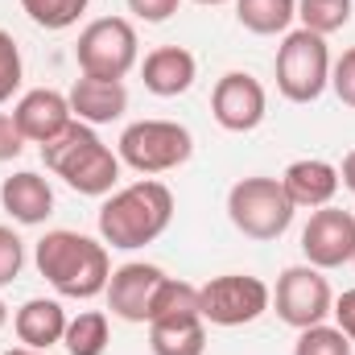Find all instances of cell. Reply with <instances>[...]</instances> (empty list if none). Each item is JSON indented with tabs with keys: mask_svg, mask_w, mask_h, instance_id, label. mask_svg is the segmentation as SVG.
<instances>
[{
	"mask_svg": "<svg viewBox=\"0 0 355 355\" xmlns=\"http://www.w3.org/2000/svg\"><path fill=\"white\" fill-rule=\"evenodd\" d=\"M174 219V194L166 182H132L99 207V236L112 248H145Z\"/></svg>",
	"mask_w": 355,
	"mask_h": 355,
	"instance_id": "1",
	"label": "cell"
},
{
	"mask_svg": "<svg viewBox=\"0 0 355 355\" xmlns=\"http://www.w3.org/2000/svg\"><path fill=\"white\" fill-rule=\"evenodd\" d=\"M33 261H37V272L62 297H95L107 289V277H112L107 248L79 232H46L37 240Z\"/></svg>",
	"mask_w": 355,
	"mask_h": 355,
	"instance_id": "2",
	"label": "cell"
},
{
	"mask_svg": "<svg viewBox=\"0 0 355 355\" xmlns=\"http://www.w3.org/2000/svg\"><path fill=\"white\" fill-rule=\"evenodd\" d=\"M42 162L71 190L91 194V198L112 194V186L120 182V157L95 137V128L83 124V120H71L50 145H42Z\"/></svg>",
	"mask_w": 355,
	"mask_h": 355,
	"instance_id": "3",
	"label": "cell"
},
{
	"mask_svg": "<svg viewBox=\"0 0 355 355\" xmlns=\"http://www.w3.org/2000/svg\"><path fill=\"white\" fill-rule=\"evenodd\" d=\"M293 202L281 178H244L227 190V219L248 240H277L293 223Z\"/></svg>",
	"mask_w": 355,
	"mask_h": 355,
	"instance_id": "4",
	"label": "cell"
},
{
	"mask_svg": "<svg viewBox=\"0 0 355 355\" xmlns=\"http://www.w3.org/2000/svg\"><path fill=\"white\" fill-rule=\"evenodd\" d=\"M331 87V50L327 37L310 29L285 33L277 50V91L289 103H314L322 91Z\"/></svg>",
	"mask_w": 355,
	"mask_h": 355,
	"instance_id": "5",
	"label": "cell"
},
{
	"mask_svg": "<svg viewBox=\"0 0 355 355\" xmlns=\"http://www.w3.org/2000/svg\"><path fill=\"white\" fill-rule=\"evenodd\" d=\"M194 153V137L178 120H137L120 132V162L137 174H170Z\"/></svg>",
	"mask_w": 355,
	"mask_h": 355,
	"instance_id": "6",
	"label": "cell"
},
{
	"mask_svg": "<svg viewBox=\"0 0 355 355\" xmlns=\"http://www.w3.org/2000/svg\"><path fill=\"white\" fill-rule=\"evenodd\" d=\"M75 62L87 79H112L120 83L137 67V29L124 17H99L79 33Z\"/></svg>",
	"mask_w": 355,
	"mask_h": 355,
	"instance_id": "7",
	"label": "cell"
},
{
	"mask_svg": "<svg viewBox=\"0 0 355 355\" xmlns=\"http://www.w3.org/2000/svg\"><path fill=\"white\" fill-rule=\"evenodd\" d=\"M268 302H272V289L252 272H223L198 289V310H202V322H211V327L257 322L268 310Z\"/></svg>",
	"mask_w": 355,
	"mask_h": 355,
	"instance_id": "8",
	"label": "cell"
},
{
	"mask_svg": "<svg viewBox=\"0 0 355 355\" xmlns=\"http://www.w3.org/2000/svg\"><path fill=\"white\" fill-rule=\"evenodd\" d=\"M272 302H277V318H281L285 327L306 331V327H318V322L331 314L335 293H331L322 268L293 265V268H285V272L277 277V293H272Z\"/></svg>",
	"mask_w": 355,
	"mask_h": 355,
	"instance_id": "9",
	"label": "cell"
},
{
	"mask_svg": "<svg viewBox=\"0 0 355 355\" xmlns=\"http://www.w3.org/2000/svg\"><path fill=\"white\" fill-rule=\"evenodd\" d=\"M302 252L314 268H339L355 257V215L343 207H318L302 232Z\"/></svg>",
	"mask_w": 355,
	"mask_h": 355,
	"instance_id": "10",
	"label": "cell"
},
{
	"mask_svg": "<svg viewBox=\"0 0 355 355\" xmlns=\"http://www.w3.org/2000/svg\"><path fill=\"white\" fill-rule=\"evenodd\" d=\"M265 107L268 95L261 79L248 71H227L211 91V112H215L219 128H227V132H252L265 120Z\"/></svg>",
	"mask_w": 355,
	"mask_h": 355,
	"instance_id": "11",
	"label": "cell"
},
{
	"mask_svg": "<svg viewBox=\"0 0 355 355\" xmlns=\"http://www.w3.org/2000/svg\"><path fill=\"white\" fill-rule=\"evenodd\" d=\"M166 281V272L157 265H120L112 277H107V310L120 314L124 322H149V306H153V293L157 285Z\"/></svg>",
	"mask_w": 355,
	"mask_h": 355,
	"instance_id": "12",
	"label": "cell"
},
{
	"mask_svg": "<svg viewBox=\"0 0 355 355\" xmlns=\"http://www.w3.org/2000/svg\"><path fill=\"white\" fill-rule=\"evenodd\" d=\"M12 120H17V128H21V137L29 145H50L75 120V112H71L67 95H58V91H50V87H37V91L21 95V103L12 107Z\"/></svg>",
	"mask_w": 355,
	"mask_h": 355,
	"instance_id": "13",
	"label": "cell"
},
{
	"mask_svg": "<svg viewBox=\"0 0 355 355\" xmlns=\"http://www.w3.org/2000/svg\"><path fill=\"white\" fill-rule=\"evenodd\" d=\"M194 75H198V62H194V54L182 50V46H157V50L145 54V62H141L145 91H153V95H162V99H174L182 91H190Z\"/></svg>",
	"mask_w": 355,
	"mask_h": 355,
	"instance_id": "14",
	"label": "cell"
},
{
	"mask_svg": "<svg viewBox=\"0 0 355 355\" xmlns=\"http://www.w3.org/2000/svg\"><path fill=\"white\" fill-rule=\"evenodd\" d=\"M0 202H4V211L17 219V223H46L50 219V211H54V190H50V182L42 174H33V170H21V174L4 178L0 182Z\"/></svg>",
	"mask_w": 355,
	"mask_h": 355,
	"instance_id": "15",
	"label": "cell"
},
{
	"mask_svg": "<svg viewBox=\"0 0 355 355\" xmlns=\"http://www.w3.org/2000/svg\"><path fill=\"white\" fill-rule=\"evenodd\" d=\"M281 186H285V194H289L293 207L318 211V207H331V198H335V190H339V170H335L331 162L306 157V162H293V166L285 170Z\"/></svg>",
	"mask_w": 355,
	"mask_h": 355,
	"instance_id": "16",
	"label": "cell"
},
{
	"mask_svg": "<svg viewBox=\"0 0 355 355\" xmlns=\"http://www.w3.org/2000/svg\"><path fill=\"white\" fill-rule=\"evenodd\" d=\"M67 99H71L75 120H83V124H107V120L124 116V107H128V91H124V83H112V79H87V75L71 87Z\"/></svg>",
	"mask_w": 355,
	"mask_h": 355,
	"instance_id": "17",
	"label": "cell"
},
{
	"mask_svg": "<svg viewBox=\"0 0 355 355\" xmlns=\"http://www.w3.org/2000/svg\"><path fill=\"white\" fill-rule=\"evenodd\" d=\"M67 310L58 306V302H50V297H33V302H25L21 310H17V339L25 343V347H33V352H50L54 343H62V335H67Z\"/></svg>",
	"mask_w": 355,
	"mask_h": 355,
	"instance_id": "18",
	"label": "cell"
},
{
	"mask_svg": "<svg viewBox=\"0 0 355 355\" xmlns=\"http://www.w3.org/2000/svg\"><path fill=\"white\" fill-rule=\"evenodd\" d=\"M149 347H153V355H202L207 352L202 314H178V318L149 322Z\"/></svg>",
	"mask_w": 355,
	"mask_h": 355,
	"instance_id": "19",
	"label": "cell"
},
{
	"mask_svg": "<svg viewBox=\"0 0 355 355\" xmlns=\"http://www.w3.org/2000/svg\"><path fill=\"white\" fill-rule=\"evenodd\" d=\"M236 17L248 33L272 37L289 29V21L297 17V0H236Z\"/></svg>",
	"mask_w": 355,
	"mask_h": 355,
	"instance_id": "20",
	"label": "cell"
},
{
	"mask_svg": "<svg viewBox=\"0 0 355 355\" xmlns=\"http://www.w3.org/2000/svg\"><path fill=\"white\" fill-rule=\"evenodd\" d=\"M67 352L71 355H103L112 343V331H107V314L99 310H83L79 318L67 322V335H62Z\"/></svg>",
	"mask_w": 355,
	"mask_h": 355,
	"instance_id": "21",
	"label": "cell"
},
{
	"mask_svg": "<svg viewBox=\"0 0 355 355\" xmlns=\"http://www.w3.org/2000/svg\"><path fill=\"white\" fill-rule=\"evenodd\" d=\"M178 314H202L198 310V285L190 281H178V277H166L153 293V306H149V322L157 318H178Z\"/></svg>",
	"mask_w": 355,
	"mask_h": 355,
	"instance_id": "22",
	"label": "cell"
},
{
	"mask_svg": "<svg viewBox=\"0 0 355 355\" xmlns=\"http://www.w3.org/2000/svg\"><path fill=\"white\" fill-rule=\"evenodd\" d=\"M297 17H302V29L331 37L352 21V0H297Z\"/></svg>",
	"mask_w": 355,
	"mask_h": 355,
	"instance_id": "23",
	"label": "cell"
},
{
	"mask_svg": "<svg viewBox=\"0 0 355 355\" xmlns=\"http://www.w3.org/2000/svg\"><path fill=\"white\" fill-rule=\"evenodd\" d=\"M91 0H21V8L29 12V21L33 25H42V29H71L83 12H87Z\"/></svg>",
	"mask_w": 355,
	"mask_h": 355,
	"instance_id": "24",
	"label": "cell"
},
{
	"mask_svg": "<svg viewBox=\"0 0 355 355\" xmlns=\"http://www.w3.org/2000/svg\"><path fill=\"white\" fill-rule=\"evenodd\" d=\"M293 355H352V339L339 331V327H306L293 343Z\"/></svg>",
	"mask_w": 355,
	"mask_h": 355,
	"instance_id": "25",
	"label": "cell"
},
{
	"mask_svg": "<svg viewBox=\"0 0 355 355\" xmlns=\"http://www.w3.org/2000/svg\"><path fill=\"white\" fill-rule=\"evenodd\" d=\"M21 75H25V67H21V50H17L12 33L0 29V103H8V99L17 95Z\"/></svg>",
	"mask_w": 355,
	"mask_h": 355,
	"instance_id": "26",
	"label": "cell"
},
{
	"mask_svg": "<svg viewBox=\"0 0 355 355\" xmlns=\"http://www.w3.org/2000/svg\"><path fill=\"white\" fill-rule=\"evenodd\" d=\"M21 265H25L21 240H17L8 227H0V285H12V281L21 277Z\"/></svg>",
	"mask_w": 355,
	"mask_h": 355,
	"instance_id": "27",
	"label": "cell"
},
{
	"mask_svg": "<svg viewBox=\"0 0 355 355\" xmlns=\"http://www.w3.org/2000/svg\"><path fill=\"white\" fill-rule=\"evenodd\" d=\"M331 87H335V95H339L347 107H355V46L343 50L339 62H331Z\"/></svg>",
	"mask_w": 355,
	"mask_h": 355,
	"instance_id": "28",
	"label": "cell"
},
{
	"mask_svg": "<svg viewBox=\"0 0 355 355\" xmlns=\"http://www.w3.org/2000/svg\"><path fill=\"white\" fill-rule=\"evenodd\" d=\"M25 145H29V141L21 137L17 120L0 112V162H12V157H21V149H25Z\"/></svg>",
	"mask_w": 355,
	"mask_h": 355,
	"instance_id": "29",
	"label": "cell"
},
{
	"mask_svg": "<svg viewBox=\"0 0 355 355\" xmlns=\"http://www.w3.org/2000/svg\"><path fill=\"white\" fill-rule=\"evenodd\" d=\"M178 4L182 0H128V12H137L141 21H153L157 25V21H170L174 17Z\"/></svg>",
	"mask_w": 355,
	"mask_h": 355,
	"instance_id": "30",
	"label": "cell"
},
{
	"mask_svg": "<svg viewBox=\"0 0 355 355\" xmlns=\"http://www.w3.org/2000/svg\"><path fill=\"white\" fill-rule=\"evenodd\" d=\"M331 314L339 318V331L352 339V347H355V289H347V293L331 306Z\"/></svg>",
	"mask_w": 355,
	"mask_h": 355,
	"instance_id": "31",
	"label": "cell"
},
{
	"mask_svg": "<svg viewBox=\"0 0 355 355\" xmlns=\"http://www.w3.org/2000/svg\"><path fill=\"white\" fill-rule=\"evenodd\" d=\"M339 178H343V186H347V190L355 194V149L347 153V157H343V170H339Z\"/></svg>",
	"mask_w": 355,
	"mask_h": 355,
	"instance_id": "32",
	"label": "cell"
},
{
	"mask_svg": "<svg viewBox=\"0 0 355 355\" xmlns=\"http://www.w3.org/2000/svg\"><path fill=\"white\" fill-rule=\"evenodd\" d=\"M4 355H46V352H33V347H12V352H4Z\"/></svg>",
	"mask_w": 355,
	"mask_h": 355,
	"instance_id": "33",
	"label": "cell"
},
{
	"mask_svg": "<svg viewBox=\"0 0 355 355\" xmlns=\"http://www.w3.org/2000/svg\"><path fill=\"white\" fill-rule=\"evenodd\" d=\"M4 318H8V310H4V302H0V327H4Z\"/></svg>",
	"mask_w": 355,
	"mask_h": 355,
	"instance_id": "34",
	"label": "cell"
},
{
	"mask_svg": "<svg viewBox=\"0 0 355 355\" xmlns=\"http://www.w3.org/2000/svg\"><path fill=\"white\" fill-rule=\"evenodd\" d=\"M194 4H227V0H194Z\"/></svg>",
	"mask_w": 355,
	"mask_h": 355,
	"instance_id": "35",
	"label": "cell"
},
{
	"mask_svg": "<svg viewBox=\"0 0 355 355\" xmlns=\"http://www.w3.org/2000/svg\"><path fill=\"white\" fill-rule=\"evenodd\" d=\"M352 265H355V257H352Z\"/></svg>",
	"mask_w": 355,
	"mask_h": 355,
	"instance_id": "36",
	"label": "cell"
}]
</instances>
